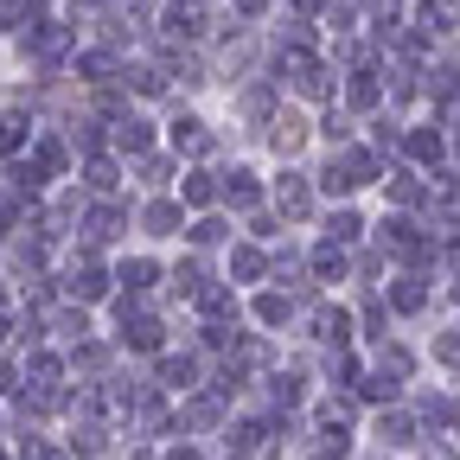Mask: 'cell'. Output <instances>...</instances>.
<instances>
[{"label":"cell","mask_w":460,"mask_h":460,"mask_svg":"<svg viewBox=\"0 0 460 460\" xmlns=\"http://www.w3.org/2000/svg\"><path fill=\"white\" fill-rule=\"evenodd\" d=\"M217 275L237 288V295H256V288H269V243L256 237H237L224 256H217Z\"/></svg>","instance_id":"obj_4"},{"label":"cell","mask_w":460,"mask_h":460,"mask_svg":"<svg viewBox=\"0 0 460 460\" xmlns=\"http://www.w3.org/2000/svg\"><path fill=\"white\" fill-rule=\"evenodd\" d=\"M166 135H160V122H154V115L135 102L128 115H122V122H109V154H122V160H135V154H154Z\"/></svg>","instance_id":"obj_9"},{"label":"cell","mask_w":460,"mask_h":460,"mask_svg":"<svg viewBox=\"0 0 460 460\" xmlns=\"http://www.w3.org/2000/svg\"><path fill=\"white\" fill-rule=\"evenodd\" d=\"M180 172H186V160L160 141L154 154H135V160H128V192H135V199H147V192H172V186H180Z\"/></svg>","instance_id":"obj_6"},{"label":"cell","mask_w":460,"mask_h":460,"mask_svg":"<svg viewBox=\"0 0 460 460\" xmlns=\"http://www.w3.org/2000/svg\"><path fill=\"white\" fill-rule=\"evenodd\" d=\"M186 205L172 199V192H147V199H135V243H147V250H180L186 243Z\"/></svg>","instance_id":"obj_1"},{"label":"cell","mask_w":460,"mask_h":460,"mask_svg":"<svg viewBox=\"0 0 460 460\" xmlns=\"http://www.w3.org/2000/svg\"><path fill=\"white\" fill-rule=\"evenodd\" d=\"M217 205L243 224L250 211L269 205V172H262L256 160H217Z\"/></svg>","instance_id":"obj_2"},{"label":"cell","mask_w":460,"mask_h":460,"mask_svg":"<svg viewBox=\"0 0 460 460\" xmlns=\"http://www.w3.org/2000/svg\"><path fill=\"white\" fill-rule=\"evenodd\" d=\"M441 154H447V135H441V128H429V122L402 135V160H410V166H429V172H435V160H441Z\"/></svg>","instance_id":"obj_16"},{"label":"cell","mask_w":460,"mask_h":460,"mask_svg":"<svg viewBox=\"0 0 460 460\" xmlns=\"http://www.w3.org/2000/svg\"><path fill=\"white\" fill-rule=\"evenodd\" d=\"M77 186H84L90 199H122V192H128V160H122V154H90V160H77Z\"/></svg>","instance_id":"obj_10"},{"label":"cell","mask_w":460,"mask_h":460,"mask_svg":"<svg viewBox=\"0 0 460 460\" xmlns=\"http://www.w3.org/2000/svg\"><path fill=\"white\" fill-rule=\"evenodd\" d=\"M7 301H13V288H7V275H0V307H7Z\"/></svg>","instance_id":"obj_21"},{"label":"cell","mask_w":460,"mask_h":460,"mask_svg":"<svg viewBox=\"0 0 460 460\" xmlns=\"http://www.w3.org/2000/svg\"><path fill=\"white\" fill-rule=\"evenodd\" d=\"M320 224H326L320 237H326V243H339V250L371 243V224H365V211H358L352 199H345V205H326V211H320Z\"/></svg>","instance_id":"obj_14"},{"label":"cell","mask_w":460,"mask_h":460,"mask_svg":"<svg viewBox=\"0 0 460 460\" xmlns=\"http://www.w3.org/2000/svg\"><path fill=\"white\" fill-rule=\"evenodd\" d=\"M172 199H180L192 217H199V211H224V205H217V160H211V166H186L180 186H172Z\"/></svg>","instance_id":"obj_15"},{"label":"cell","mask_w":460,"mask_h":460,"mask_svg":"<svg viewBox=\"0 0 460 460\" xmlns=\"http://www.w3.org/2000/svg\"><path fill=\"white\" fill-rule=\"evenodd\" d=\"M96 332H102V314H96V307H77V301H65V295L45 307V339L65 345V352H71V345H84V339H96Z\"/></svg>","instance_id":"obj_7"},{"label":"cell","mask_w":460,"mask_h":460,"mask_svg":"<svg viewBox=\"0 0 460 460\" xmlns=\"http://www.w3.org/2000/svg\"><path fill=\"white\" fill-rule=\"evenodd\" d=\"M166 460H205V454H199V447H172Z\"/></svg>","instance_id":"obj_20"},{"label":"cell","mask_w":460,"mask_h":460,"mask_svg":"<svg viewBox=\"0 0 460 460\" xmlns=\"http://www.w3.org/2000/svg\"><path fill=\"white\" fill-rule=\"evenodd\" d=\"M160 281H166V256L160 250H147V243L115 250V288H122V295H160Z\"/></svg>","instance_id":"obj_5"},{"label":"cell","mask_w":460,"mask_h":460,"mask_svg":"<svg viewBox=\"0 0 460 460\" xmlns=\"http://www.w3.org/2000/svg\"><path fill=\"white\" fill-rule=\"evenodd\" d=\"M314 141H326V147H352V141H358L352 109H320V115H314Z\"/></svg>","instance_id":"obj_17"},{"label":"cell","mask_w":460,"mask_h":460,"mask_svg":"<svg viewBox=\"0 0 460 460\" xmlns=\"http://www.w3.org/2000/svg\"><path fill=\"white\" fill-rule=\"evenodd\" d=\"M237 237H243V230H237V217H230V211H199V217H186V250L224 256Z\"/></svg>","instance_id":"obj_12"},{"label":"cell","mask_w":460,"mask_h":460,"mask_svg":"<svg viewBox=\"0 0 460 460\" xmlns=\"http://www.w3.org/2000/svg\"><path fill=\"white\" fill-rule=\"evenodd\" d=\"M230 460H256V454H230Z\"/></svg>","instance_id":"obj_22"},{"label":"cell","mask_w":460,"mask_h":460,"mask_svg":"<svg viewBox=\"0 0 460 460\" xmlns=\"http://www.w3.org/2000/svg\"><path fill=\"white\" fill-rule=\"evenodd\" d=\"M307 141H314V135H307V115H301V109H275V122L262 128V154H269L275 166H295Z\"/></svg>","instance_id":"obj_8"},{"label":"cell","mask_w":460,"mask_h":460,"mask_svg":"<svg viewBox=\"0 0 460 460\" xmlns=\"http://www.w3.org/2000/svg\"><path fill=\"white\" fill-rule=\"evenodd\" d=\"M435 365H447V371H460V326H447V332H435Z\"/></svg>","instance_id":"obj_19"},{"label":"cell","mask_w":460,"mask_h":460,"mask_svg":"<svg viewBox=\"0 0 460 460\" xmlns=\"http://www.w3.org/2000/svg\"><path fill=\"white\" fill-rule=\"evenodd\" d=\"M269 211L288 224V230H301V224H314L320 217V192H314V172H301V166H275L269 172Z\"/></svg>","instance_id":"obj_3"},{"label":"cell","mask_w":460,"mask_h":460,"mask_svg":"<svg viewBox=\"0 0 460 460\" xmlns=\"http://www.w3.org/2000/svg\"><path fill=\"white\" fill-rule=\"evenodd\" d=\"M307 281L320 288V295H326V288H345V281H352V250L314 237V243H307Z\"/></svg>","instance_id":"obj_13"},{"label":"cell","mask_w":460,"mask_h":460,"mask_svg":"<svg viewBox=\"0 0 460 460\" xmlns=\"http://www.w3.org/2000/svg\"><path fill=\"white\" fill-rule=\"evenodd\" d=\"M243 314H250L256 332H288V326L301 320V307H295V295H288V288H256V295L243 301Z\"/></svg>","instance_id":"obj_11"},{"label":"cell","mask_w":460,"mask_h":460,"mask_svg":"<svg viewBox=\"0 0 460 460\" xmlns=\"http://www.w3.org/2000/svg\"><path fill=\"white\" fill-rule=\"evenodd\" d=\"M416 435H422L416 416H410V410H396V402L377 416V441H384V447H416Z\"/></svg>","instance_id":"obj_18"}]
</instances>
